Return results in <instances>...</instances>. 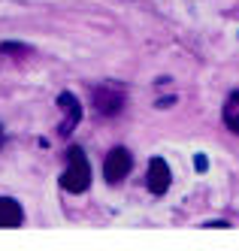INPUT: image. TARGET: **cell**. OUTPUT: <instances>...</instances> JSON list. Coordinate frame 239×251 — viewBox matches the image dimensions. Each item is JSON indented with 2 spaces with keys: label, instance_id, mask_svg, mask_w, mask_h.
I'll return each mask as SVG.
<instances>
[{
  "label": "cell",
  "instance_id": "obj_1",
  "mask_svg": "<svg viewBox=\"0 0 239 251\" xmlns=\"http://www.w3.org/2000/svg\"><path fill=\"white\" fill-rule=\"evenodd\" d=\"M91 185V164L82 149H70L67 151V170L61 173V188L70 194H85Z\"/></svg>",
  "mask_w": 239,
  "mask_h": 251
},
{
  "label": "cell",
  "instance_id": "obj_2",
  "mask_svg": "<svg viewBox=\"0 0 239 251\" xmlns=\"http://www.w3.org/2000/svg\"><path fill=\"white\" fill-rule=\"evenodd\" d=\"M124 103H127V94H124V88L115 85V82H103L100 88H94V109L103 115V118H112L124 109Z\"/></svg>",
  "mask_w": 239,
  "mask_h": 251
},
{
  "label": "cell",
  "instance_id": "obj_3",
  "mask_svg": "<svg viewBox=\"0 0 239 251\" xmlns=\"http://www.w3.org/2000/svg\"><path fill=\"white\" fill-rule=\"evenodd\" d=\"M131 167H133V154L127 151V149H112L106 154V160H103V176H106V182L109 185H118L121 178L131 173Z\"/></svg>",
  "mask_w": 239,
  "mask_h": 251
},
{
  "label": "cell",
  "instance_id": "obj_4",
  "mask_svg": "<svg viewBox=\"0 0 239 251\" xmlns=\"http://www.w3.org/2000/svg\"><path fill=\"white\" fill-rule=\"evenodd\" d=\"M173 185V170L167 167L163 157H152L149 160V173H145V188H149L155 197H163Z\"/></svg>",
  "mask_w": 239,
  "mask_h": 251
},
{
  "label": "cell",
  "instance_id": "obj_5",
  "mask_svg": "<svg viewBox=\"0 0 239 251\" xmlns=\"http://www.w3.org/2000/svg\"><path fill=\"white\" fill-rule=\"evenodd\" d=\"M58 103H61V109H64V121H61L58 133H61V136H70V133H73V127H76L79 118H82V106H79V100H76V97L67 94V91L58 97Z\"/></svg>",
  "mask_w": 239,
  "mask_h": 251
},
{
  "label": "cell",
  "instance_id": "obj_6",
  "mask_svg": "<svg viewBox=\"0 0 239 251\" xmlns=\"http://www.w3.org/2000/svg\"><path fill=\"white\" fill-rule=\"evenodd\" d=\"M25 221V212L12 197H0V230H12Z\"/></svg>",
  "mask_w": 239,
  "mask_h": 251
},
{
  "label": "cell",
  "instance_id": "obj_7",
  "mask_svg": "<svg viewBox=\"0 0 239 251\" xmlns=\"http://www.w3.org/2000/svg\"><path fill=\"white\" fill-rule=\"evenodd\" d=\"M224 124H227V130L239 136V91H233L224 103Z\"/></svg>",
  "mask_w": 239,
  "mask_h": 251
},
{
  "label": "cell",
  "instance_id": "obj_8",
  "mask_svg": "<svg viewBox=\"0 0 239 251\" xmlns=\"http://www.w3.org/2000/svg\"><path fill=\"white\" fill-rule=\"evenodd\" d=\"M0 142H3V127H0Z\"/></svg>",
  "mask_w": 239,
  "mask_h": 251
}]
</instances>
